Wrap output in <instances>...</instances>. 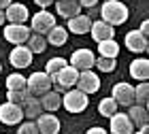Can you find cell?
Returning <instances> with one entry per match:
<instances>
[{"label":"cell","mask_w":149,"mask_h":134,"mask_svg":"<svg viewBox=\"0 0 149 134\" xmlns=\"http://www.w3.org/2000/svg\"><path fill=\"white\" fill-rule=\"evenodd\" d=\"M98 11H100L102 22L111 24L113 28L115 26H121L128 19V6L124 2H119V0H104V4Z\"/></svg>","instance_id":"6da1fadb"},{"label":"cell","mask_w":149,"mask_h":134,"mask_svg":"<svg viewBox=\"0 0 149 134\" xmlns=\"http://www.w3.org/2000/svg\"><path fill=\"white\" fill-rule=\"evenodd\" d=\"M77 77H79V70L72 68L70 64H66L62 70H58V72H53V75H51V83H53L51 87H56V92L64 94L66 90L74 87V83H77Z\"/></svg>","instance_id":"7a4b0ae2"},{"label":"cell","mask_w":149,"mask_h":134,"mask_svg":"<svg viewBox=\"0 0 149 134\" xmlns=\"http://www.w3.org/2000/svg\"><path fill=\"white\" fill-rule=\"evenodd\" d=\"M62 104L64 109L68 113H83L87 109V104H90V96L83 94L81 90H66L64 96H62Z\"/></svg>","instance_id":"3957f363"},{"label":"cell","mask_w":149,"mask_h":134,"mask_svg":"<svg viewBox=\"0 0 149 134\" xmlns=\"http://www.w3.org/2000/svg\"><path fill=\"white\" fill-rule=\"evenodd\" d=\"M51 77L47 72H32V75L26 79V92L32 94V96H40V94L51 90Z\"/></svg>","instance_id":"277c9868"},{"label":"cell","mask_w":149,"mask_h":134,"mask_svg":"<svg viewBox=\"0 0 149 134\" xmlns=\"http://www.w3.org/2000/svg\"><path fill=\"white\" fill-rule=\"evenodd\" d=\"M53 26H56V17L51 15L49 11H38L36 15H32V22H30V30L32 32H36V34H47Z\"/></svg>","instance_id":"5b68a950"},{"label":"cell","mask_w":149,"mask_h":134,"mask_svg":"<svg viewBox=\"0 0 149 134\" xmlns=\"http://www.w3.org/2000/svg\"><path fill=\"white\" fill-rule=\"evenodd\" d=\"M74 85H77V90H81L83 94L90 96V94H96L100 90V79L94 70H81Z\"/></svg>","instance_id":"8992f818"},{"label":"cell","mask_w":149,"mask_h":134,"mask_svg":"<svg viewBox=\"0 0 149 134\" xmlns=\"http://www.w3.org/2000/svg\"><path fill=\"white\" fill-rule=\"evenodd\" d=\"M2 34H4L6 41L13 43V45H24L28 41V36L32 34V30L28 26H24V24H9V26H4Z\"/></svg>","instance_id":"52a82bcc"},{"label":"cell","mask_w":149,"mask_h":134,"mask_svg":"<svg viewBox=\"0 0 149 134\" xmlns=\"http://www.w3.org/2000/svg\"><path fill=\"white\" fill-rule=\"evenodd\" d=\"M68 62H70L72 68H77L79 72L81 70H92L94 62H96V56H94V51H90V49H77V51H72Z\"/></svg>","instance_id":"ba28073f"},{"label":"cell","mask_w":149,"mask_h":134,"mask_svg":"<svg viewBox=\"0 0 149 134\" xmlns=\"http://www.w3.org/2000/svg\"><path fill=\"white\" fill-rule=\"evenodd\" d=\"M22 119H24V111H22L19 104H13L9 100H6L4 104H0V122L2 124L17 126V124H22Z\"/></svg>","instance_id":"9c48e42d"},{"label":"cell","mask_w":149,"mask_h":134,"mask_svg":"<svg viewBox=\"0 0 149 134\" xmlns=\"http://www.w3.org/2000/svg\"><path fill=\"white\" fill-rule=\"evenodd\" d=\"M113 100L117 104H121V106H130V104H134V87L130 83H126V81H121V83H115L113 85Z\"/></svg>","instance_id":"30bf717a"},{"label":"cell","mask_w":149,"mask_h":134,"mask_svg":"<svg viewBox=\"0 0 149 134\" xmlns=\"http://www.w3.org/2000/svg\"><path fill=\"white\" fill-rule=\"evenodd\" d=\"M32 56H34V53L26 45H15L13 51H11V56H9V62L15 66V68H28L32 64Z\"/></svg>","instance_id":"8fae6325"},{"label":"cell","mask_w":149,"mask_h":134,"mask_svg":"<svg viewBox=\"0 0 149 134\" xmlns=\"http://www.w3.org/2000/svg\"><path fill=\"white\" fill-rule=\"evenodd\" d=\"M111 119V132L113 134H132L134 132V124L130 122L128 113H113L109 117Z\"/></svg>","instance_id":"7c38bea8"},{"label":"cell","mask_w":149,"mask_h":134,"mask_svg":"<svg viewBox=\"0 0 149 134\" xmlns=\"http://www.w3.org/2000/svg\"><path fill=\"white\" fill-rule=\"evenodd\" d=\"M34 124L40 134H58L60 132V119L53 113H40Z\"/></svg>","instance_id":"4fadbf2b"},{"label":"cell","mask_w":149,"mask_h":134,"mask_svg":"<svg viewBox=\"0 0 149 134\" xmlns=\"http://www.w3.org/2000/svg\"><path fill=\"white\" fill-rule=\"evenodd\" d=\"M4 19L9 24H26L28 22V6H24L19 2H11L4 9Z\"/></svg>","instance_id":"5bb4252c"},{"label":"cell","mask_w":149,"mask_h":134,"mask_svg":"<svg viewBox=\"0 0 149 134\" xmlns=\"http://www.w3.org/2000/svg\"><path fill=\"white\" fill-rule=\"evenodd\" d=\"M90 34L96 43H100V41H107V38H115V28L111 24L102 22V19H96V22H92Z\"/></svg>","instance_id":"9a60e30c"},{"label":"cell","mask_w":149,"mask_h":134,"mask_svg":"<svg viewBox=\"0 0 149 134\" xmlns=\"http://www.w3.org/2000/svg\"><path fill=\"white\" fill-rule=\"evenodd\" d=\"M126 47L130 51H134V53H143V51H147V36H143L139 30H130L126 34Z\"/></svg>","instance_id":"2e32d148"},{"label":"cell","mask_w":149,"mask_h":134,"mask_svg":"<svg viewBox=\"0 0 149 134\" xmlns=\"http://www.w3.org/2000/svg\"><path fill=\"white\" fill-rule=\"evenodd\" d=\"M38 102H40V106H43V111H47V113H53V111H58L60 106H62V94H60V92H53V90H49V92L40 94Z\"/></svg>","instance_id":"e0dca14e"},{"label":"cell","mask_w":149,"mask_h":134,"mask_svg":"<svg viewBox=\"0 0 149 134\" xmlns=\"http://www.w3.org/2000/svg\"><path fill=\"white\" fill-rule=\"evenodd\" d=\"M90 28H92V19L87 17V15H74V17H70L68 19V32H72V34H87L90 32Z\"/></svg>","instance_id":"ac0fdd59"},{"label":"cell","mask_w":149,"mask_h":134,"mask_svg":"<svg viewBox=\"0 0 149 134\" xmlns=\"http://www.w3.org/2000/svg\"><path fill=\"white\" fill-rule=\"evenodd\" d=\"M19 106H22V111H24V117H28V119H36L40 113H43V106H40L38 98L32 96V94H28L26 100H24Z\"/></svg>","instance_id":"d6986e66"},{"label":"cell","mask_w":149,"mask_h":134,"mask_svg":"<svg viewBox=\"0 0 149 134\" xmlns=\"http://www.w3.org/2000/svg\"><path fill=\"white\" fill-rule=\"evenodd\" d=\"M56 11H58L60 17L70 19V17H74V15H79L81 4L77 2V0H56Z\"/></svg>","instance_id":"ffe728a7"},{"label":"cell","mask_w":149,"mask_h":134,"mask_svg":"<svg viewBox=\"0 0 149 134\" xmlns=\"http://www.w3.org/2000/svg\"><path fill=\"white\" fill-rule=\"evenodd\" d=\"M130 77L136 81H147L149 77V62L145 58H136L130 62Z\"/></svg>","instance_id":"44dd1931"},{"label":"cell","mask_w":149,"mask_h":134,"mask_svg":"<svg viewBox=\"0 0 149 134\" xmlns=\"http://www.w3.org/2000/svg\"><path fill=\"white\" fill-rule=\"evenodd\" d=\"M128 117L134 124V128H145L147 126V106L141 104H130L128 106Z\"/></svg>","instance_id":"7402d4cb"},{"label":"cell","mask_w":149,"mask_h":134,"mask_svg":"<svg viewBox=\"0 0 149 134\" xmlns=\"http://www.w3.org/2000/svg\"><path fill=\"white\" fill-rule=\"evenodd\" d=\"M66 41H68V30L62 28V26H53V28L47 32V43L53 47H62Z\"/></svg>","instance_id":"603a6c76"},{"label":"cell","mask_w":149,"mask_h":134,"mask_svg":"<svg viewBox=\"0 0 149 134\" xmlns=\"http://www.w3.org/2000/svg\"><path fill=\"white\" fill-rule=\"evenodd\" d=\"M98 53L102 58H117L119 56V45L115 43V38H107V41L98 43Z\"/></svg>","instance_id":"cb8c5ba5"},{"label":"cell","mask_w":149,"mask_h":134,"mask_svg":"<svg viewBox=\"0 0 149 134\" xmlns=\"http://www.w3.org/2000/svg\"><path fill=\"white\" fill-rule=\"evenodd\" d=\"M26 43H28V49L32 53H43L45 47H47V38L43 34H36V32H34V34L28 36V41H26Z\"/></svg>","instance_id":"d4e9b609"},{"label":"cell","mask_w":149,"mask_h":134,"mask_svg":"<svg viewBox=\"0 0 149 134\" xmlns=\"http://www.w3.org/2000/svg\"><path fill=\"white\" fill-rule=\"evenodd\" d=\"M147 100H149V85L147 81H139V85L134 87V104L147 106Z\"/></svg>","instance_id":"484cf974"},{"label":"cell","mask_w":149,"mask_h":134,"mask_svg":"<svg viewBox=\"0 0 149 134\" xmlns=\"http://www.w3.org/2000/svg\"><path fill=\"white\" fill-rule=\"evenodd\" d=\"M117 102H115V100L109 96V98H102V100H100V104H98V113H100V115H102V117H111L113 115V113H117Z\"/></svg>","instance_id":"4316f807"},{"label":"cell","mask_w":149,"mask_h":134,"mask_svg":"<svg viewBox=\"0 0 149 134\" xmlns=\"http://www.w3.org/2000/svg\"><path fill=\"white\" fill-rule=\"evenodd\" d=\"M6 90H26V77L19 72L9 75L6 77Z\"/></svg>","instance_id":"83f0119b"},{"label":"cell","mask_w":149,"mask_h":134,"mask_svg":"<svg viewBox=\"0 0 149 134\" xmlns=\"http://www.w3.org/2000/svg\"><path fill=\"white\" fill-rule=\"evenodd\" d=\"M94 66H96L98 70H102V72H113L115 66H117V62H115V58H102L100 56L96 62H94Z\"/></svg>","instance_id":"f1b7e54d"},{"label":"cell","mask_w":149,"mask_h":134,"mask_svg":"<svg viewBox=\"0 0 149 134\" xmlns=\"http://www.w3.org/2000/svg\"><path fill=\"white\" fill-rule=\"evenodd\" d=\"M66 64H68V62H66V60L64 58H51L49 60V62H47V68H45V72H47V75H53V72H58V70H62L64 68V66Z\"/></svg>","instance_id":"f546056e"},{"label":"cell","mask_w":149,"mask_h":134,"mask_svg":"<svg viewBox=\"0 0 149 134\" xmlns=\"http://www.w3.org/2000/svg\"><path fill=\"white\" fill-rule=\"evenodd\" d=\"M26 96H28V92H26V90H9L6 100L13 102V104H22L24 100H26Z\"/></svg>","instance_id":"4dcf8cb0"},{"label":"cell","mask_w":149,"mask_h":134,"mask_svg":"<svg viewBox=\"0 0 149 134\" xmlns=\"http://www.w3.org/2000/svg\"><path fill=\"white\" fill-rule=\"evenodd\" d=\"M19 128H17V134H40L38 128H36V124L34 122H24V124H17Z\"/></svg>","instance_id":"1f68e13d"},{"label":"cell","mask_w":149,"mask_h":134,"mask_svg":"<svg viewBox=\"0 0 149 134\" xmlns=\"http://www.w3.org/2000/svg\"><path fill=\"white\" fill-rule=\"evenodd\" d=\"M85 134H109V132H107L104 128H100V126H94V128H90Z\"/></svg>","instance_id":"d6a6232c"},{"label":"cell","mask_w":149,"mask_h":134,"mask_svg":"<svg viewBox=\"0 0 149 134\" xmlns=\"http://www.w3.org/2000/svg\"><path fill=\"white\" fill-rule=\"evenodd\" d=\"M139 32H141L143 36H147V32H149V22H147V19H145V22L139 26Z\"/></svg>","instance_id":"836d02e7"},{"label":"cell","mask_w":149,"mask_h":134,"mask_svg":"<svg viewBox=\"0 0 149 134\" xmlns=\"http://www.w3.org/2000/svg\"><path fill=\"white\" fill-rule=\"evenodd\" d=\"M77 2H79L81 6H87V9H90V6H96L98 0H77Z\"/></svg>","instance_id":"e575fe53"},{"label":"cell","mask_w":149,"mask_h":134,"mask_svg":"<svg viewBox=\"0 0 149 134\" xmlns=\"http://www.w3.org/2000/svg\"><path fill=\"white\" fill-rule=\"evenodd\" d=\"M34 2L40 6V9H47V6H49V4L53 2V0H34Z\"/></svg>","instance_id":"d590c367"},{"label":"cell","mask_w":149,"mask_h":134,"mask_svg":"<svg viewBox=\"0 0 149 134\" xmlns=\"http://www.w3.org/2000/svg\"><path fill=\"white\" fill-rule=\"evenodd\" d=\"M11 2H13V0H0V9H6Z\"/></svg>","instance_id":"8d00e7d4"},{"label":"cell","mask_w":149,"mask_h":134,"mask_svg":"<svg viewBox=\"0 0 149 134\" xmlns=\"http://www.w3.org/2000/svg\"><path fill=\"white\" fill-rule=\"evenodd\" d=\"M6 22V19H4V9H0V26H2Z\"/></svg>","instance_id":"74e56055"},{"label":"cell","mask_w":149,"mask_h":134,"mask_svg":"<svg viewBox=\"0 0 149 134\" xmlns=\"http://www.w3.org/2000/svg\"><path fill=\"white\" fill-rule=\"evenodd\" d=\"M132 134H147V126L145 128H139V132H132Z\"/></svg>","instance_id":"f35d334b"},{"label":"cell","mask_w":149,"mask_h":134,"mask_svg":"<svg viewBox=\"0 0 149 134\" xmlns=\"http://www.w3.org/2000/svg\"><path fill=\"white\" fill-rule=\"evenodd\" d=\"M0 72H2V64H0Z\"/></svg>","instance_id":"ab89813d"}]
</instances>
